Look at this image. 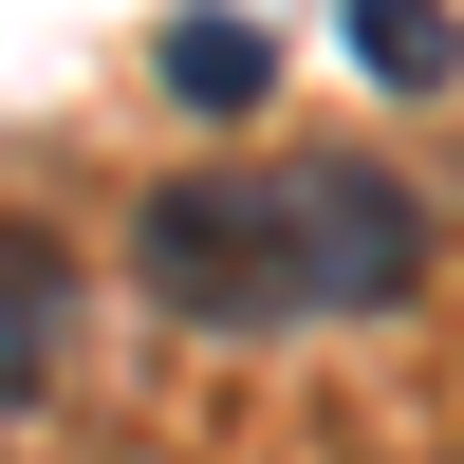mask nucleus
<instances>
[{
	"label": "nucleus",
	"instance_id": "f257e3e1",
	"mask_svg": "<svg viewBox=\"0 0 464 464\" xmlns=\"http://www.w3.org/2000/svg\"><path fill=\"white\" fill-rule=\"evenodd\" d=\"M260 223H279L297 334H353V316H409V297H428V186L372 168V149H297V168H260Z\"/></svg>",
	"mask_w": 464,
	"mask_h": 464
},
{
	"label": "nucleus",
	"instance_id": "f03ea898",
	"mask_svg": "<svg viewBox=\"0 0 464 464\" xmlns=\"http://www.w3.org/2000/svg\"><path fill=\"white\" fill-rule=\"evenodd\" d=\"M130 279L168 334H223V353H260V334H297L279 297V223H260V168H168L130 205Z\"/></svg>",
	"mask_w": 464,
	"mask_h": 464
},
{
	"label": "nucleus",
	"instance_id": "7ed1b4c3",
	"mask_svg": "<svg viewBox=\"0 0 464 464\" xmlns=\"http://www.w3.org/2000/svg\"><path fill=\"white\" fill-rule=\"evenodd\" d=\"M149 74H168V111H205V130H242V111L279 93V37H260L242 0H186V19L149 37Z\"/></svg>",
	"mask_w": 464,
	"mask_h": 464
},
{
	"label": "nucleus",
	"instance_id": "20e7f679",
	"mask_svg": "<svg viewBox=\"0 0 464 464\" xmlns=\"http://www.w3.org/2000/svg\"><path fill=\"white\" fill-rule=\"evenodd\" d=\"M74 353V260L37 242V223H0V409H37Z\"/></svg>",
	"mask_w": 464,
	"mask_h": 464
},
{
	"label": "nucleus",
	"instance_id": "39448f33",
	"mask_svg": "<svg viewBox=\"0 0 464 464\" xmlns=\"http://www.w3.org/2000/svg\"><path fill=\"white\" fill-rule=\"evenodd\" d=\"M334 37H353L372 93H464V19L446 0H334Z\"/></svg>",
	"mask_w": 464,
	"mask_h": 464
}]
</instances>
